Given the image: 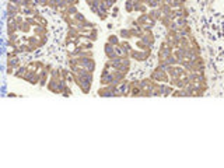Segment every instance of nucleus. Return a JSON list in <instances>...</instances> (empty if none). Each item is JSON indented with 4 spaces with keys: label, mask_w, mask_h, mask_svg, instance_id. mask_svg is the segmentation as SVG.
<instances>
[{
    "label": "nucleus",
    "mask_w": 224,
    "mask_h": 168,
    "mask_svg": "<svg viewBox=\"0 0 224 168\" xmlns=\"http://www.w3.org/2000/svg\"><path fill=\"white\" fill-rule=\"evenodd\" d=\"M80 38H84V39H88V41H93V42H95L97 39H98V31H97V28H93V30H90V32L86 35H83V37H80Z\"/></svg>",
    "instance_id": "obj_5"
},
{
    "label": "nucleus",
    "mask_w": 224,
    "mask_h": 168,
    "mask_svg": "<svg viewBox=\"0 0 224 168\" xmlns=\"http://www.w3.org/2000/svg\"><path fill=\"white\" fill-rule=\"evenodd\" d=\"M107 42H109L111 45H113V46H118L121 41H119V38H118L116 35L112 34V35H109V37H108V41H107Z\"/></svg>",
    "instance_id": "obj_13"
},
{
    "label": "nucleus",
    "mask_w": 224,
    "mask_h": 168,
    "mask_svg": "<svg viewBox=\"0 0 224 168\" xmlns=\"http://www.w3.org/2000/svg\"><path fill=\"white\" fill-rule=\"evenodd\" d=\"M60 95H63V97H70V95H72V90H70V87L66 86L65 88L62 90V94Z\"/></svg>",
    "instance_id": "obj_20"
},
{
    "label": "nucleus",
    "mask_w": 224,
    "mask_h": 168,
    "mask_svg": "<svg viewBox=\"0 0 224 168\" xmlns=\"http://www.w3.org/2000/svg\"><path fill=\"white\" fill-rule=\"evenodd\" d=\"M129 56L134 62H146L151 56V48H149L146 51H134V49H132L129 52Z\"/></svg>",
    "instance_id": "obj_1"
},
{
    "label": "nucleus",
    "mask_w": 224,
    "mask_h": 168,
    "mask_svg": "<svg viewBox=\"0 0 224 168\" xmlns=\"http://www.w3.org/2000/svg\"><path fill=\"white\" fill-rule=\"evenodd\" d=\"M31 30H32V27H31L30 22H27V21H24L22 24L18 25V32H22V34H30Z\"/></svg>",
    "instance_id": "obj_7"
},
{
    "label": "nucleus",
    "mask_w": 224,
    "mask_h": 168,
    "mask_svg": "<svg viewBox=\"0 0 224 168\" xmlns=\"http://www.w3.org/2000/svg\"><path fill=\"white\" fill-rule=\"evenodd\" d=\"M24 80L28 81L30 84H38L39 83V74L37 73V72H27Z\"/></svg>",
    "instance_id": "obj_3"
},
{
    "label": "nucleus",
    "mask_w": 224,
    "mask_h": 168,
    "mask_svg": "<svg viewBox=\"0 0 224 168\" xmlns=\"http://www.w3.org/2000/svg\"><path fill=\"white\" fill-rule=\"evenodd\" d=\"M32 31H34V35H37V37H43V35H46V27H42V25L32 27Z\"/></svg>",
    "instance_id": "obj_9"
},
{
    "label": "nucleus",
    "mask_w": 224,
    "mask_h": 168,
    "mask_svg": "<svg viewBox=\"0 0 224 168\" xmlns=\"http://www.w3.org/2000/svg\"><path fill=\"white\" fill-rule=\"evenodd\" d=\"M136 21H137V25L143 28V25L149 21V14H147V13H140V16L136 18Z\"/></svg>",
    "instance_id": "obj_8"
},
{
    "label": "nucleus",
    "mask_w": 224,
    "mask_h": 168,
    "mask_svg": "<svg viewBox=\"0 0 224 168\" xmlns=\"http://www.w3.org/2000/svg\"><path fill=\"white\" fill-rule=\"evenodd\" d=\"M133 11H139V13H147V6L137 1V3H134L133 6Z\"/></svg>",
    "instance_id": "obj_11"
},
{
    "label": "nucleus",
    "mask_w": 224,
    "mask_h": 168,
    "mask_svg": "<svg viewBox=\"0 0 224 168\" xmlns=\"http://www.w3.org/2000/svg\"><path fill=\"white\" fill-rule=\"evenodd\" d=\"M78 10H77V6H67L66 7V11H65V14L66 16H74V14L77 13Z\"/></svg>",
    "instance_id": "obj_14"
},
{
    "label": "nucleus",
    "mask_w": 224,
    "mask_h": 168,
    "mask_svg": "<svg viewBox=\"0 0 224 168\" xmlns=\"http://www.w3.org/2000/svg\"><path fill=\"white\" fill-rule=\"evenodd\" d=\"M73 18H74V20H76V22H77V24H78V22L86 21V17H84V16H83L81 13H78V11H77V13H76V14H74V16H73ZM76 27H77V25H76Z\"/></svg>",
    "instance_id": "obj_18"
},
{
    "label": "nucleus",
    "mask_w": 224,
    "mask_h": 168,
    "mask_svg": "<svg viewBox=\"0 0 224 168\" xmlns=\"http://www.w3.org/2000/svg\"><path fill=\"white\" fill-rule=\"evenodd\" d=\"M147 14H149V18H151L153 21H158L160 20V17L163 16V13H161V10L157 7V9H150L149 11H147Z\"/></svg>",
    "instance_id": "obj_4"
},
{
    "label": "nucleus",
    "mask_w": 224,
    "mask_h": 168,
    "mask_svg": "<svg viewBox=\"0 0 224 168\" xmlns=\"http://www.w3.org/2000/svg\"><path fill=\"white\" fill-rule=\"evenodd\" d=\"M158 6H160L158 0H150V1H149V4H147V7H149V9H157Z\"/></svg>",
    "instance_id": "obj_19"
},
{
    "label": "nucleus",
    "mask_w": 224,
    "mask_h": 168,
    "mask_svg": "<svg viewBox=\"0 0 224 168\" xmlns=\"http://www.w3.org/2000/svg\"><path fill=\"white\" fill-rule=\"evenodd\" d=\"M119 37H121L122 39H132L133 37H132V32H130V28H122L121 31H119Z\"/></svg>",
    "instance_id": "obj_10"
},
{
    "label": "nucleus",
    "mask_w": 224,
    "mask_h": 168,
    "mask_svg": "<svg viewBox=\"0 0 224 168\" xmlns=\"http://www.w3.org/2000/svg\"><path fill=\"white\" fill-rule=\"evenodd\" d=\"M104 53H105V56H107L108 59H115V57H118L116 52H115V46L111 45L109 42H107L104 45Z\"/></svg>",
    "instance_id": "obj_2"
},
{
    "label": "nucleus",
    "mask_w": 224,
    "mask_h": 168,
    "mask_svg": "<svg viewBox=\"0 0 224 168\" xmlns=\"http://www.w3.org/2000/svg\"><path fill=\"white\" fill-rule=\"evenodd\" d=\"M172 93H174V86H167V84H165V87H164V93H163L164 97H168V95H171Z\"/></svg>",
    "instance_id": "obj_17"
},
{
    "label": "nucleus",
    "mask_w": 224,
    "mask_h": 168,
    "mask_svg": "<svg viewBox=\"0 0 224 168\" xmlns=\"http://www.w3.org/2000/svg\"><path fill=\"white\" fill-rule=\"evenodd\" d=\"M116 14H118V7H115V9H113V13H112V17H115Z\"/></svg>",
    "instance_id": "obj_22"
},
{
    "label": "nucleus",
    "mask_w": 224,
    "mask_h": 168,
    "mask_svg": "<svg viewBox=\"0 0 224 168\" xmlns=\"http://www.w3.org/2000/svg\"><path fill=\"white\" fill-rule=\"evenodd\" d=\"M25 74H27V66H25V65H21L17 70H16V72H14L13 76H16L17 78H22V80H24Z\"/></svg>",
    "instance_id": "obj_6"
},
{
    "label": "nucleus",
    "mask_w": 224,
    "mask_h": 168,
    "mask_svg": "<svg viewBox=\"0 0 224 168\" xmlns=\"http://www.w3.org/2000/svg\"><path fill=\"white\" fill-rule=\"evenodd\" d=\"M134 45H136V48H139L140 51H146V49H149V48H150V46H149V45H147L146 42H143L142 39H137Z\"/></svg>",
    "instance_id": "obj_15"
},
{
    "label": "nucleus",
    "mask_w": 224,
    "mask_h": 168,
    "mask_svg": "<svg viewBox=\"0 0 224 168\" xmlns=\"http://www.w3.org/2000/svg\"><path fill=\"white\" fill-rule=\"evenodd\" d=\"M97 16H98L99 20H102V21H105V20L108 18V13H107V11H101V10H98Z\"/></svg>",
    "instance_id": "obj_21"
},
{
    "label": "nucleus",
    "mask_w": 224,
    "mask_h": 168,
    "mask_svg": "<svg viewBox=\"0 0 224 168\" xmlns=\"http://www.w3.org/2000/svg\"><path fill=\"white\" fill-rule=\"evenodd\" d=\"M133 6H134L133 0H126L125 1V10L128 13H133Z\"/></svg>",
    "instance_id": "obj_16"
},
{
    "label": "nucleus",
    "mask_w": 224,
    "mask_h": 168,
    "mask_svg": "<svg viewBox=\"0 0 224 168\" xmlns=\"http://www.w3.org/2000/svg\"><path fill=\"white\" fill-rule=\"evenodd\" d=\"M185 1H186V0H179V3H181V4H184Z\"/></svg>",
    "instance_id": "obj_23"
},
{
    "label": "nucleus",
    "mask_w": 224,
    "mask_h": 168,
    "mask_svg": "<svg viewBox=\"0 0 224 168\" xmlns=\"http://www.w3.org/2000/svg\"><path fill=\"white\" fill-rule=\"evenodd\" d=\"M119 46L123 49V52H130L132 49H133V46L130 45V42L128 41V39H123V41H121V42H119Z\"/></svg>",
    "instance_id": "obj_12"
}]
</instances>
